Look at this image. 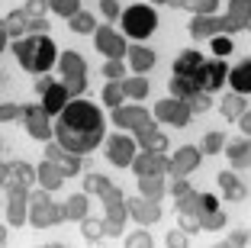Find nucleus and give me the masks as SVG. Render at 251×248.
<instances>
[{
  "label": "nucleus",
  "instance_id": "4",
  "mask_svg": "<svg viewBox=\"0 0 251 248\" xmlns=\"http://www.w3.org/2000/svg\"><path fill=\"white\" fill-rule=\"evenodd\" d=\"M158 26V13L151 7H145V3H135V7L123 10V32L129 39H148L151 32H155Z\"/></svg>",
  "mask_w": 251,
  "mask_h": 248
},
{
  "label": "nucleus",
  "instance_id": "10",
  "mask_svg": "<svg viewBox=\"0 0 251 248\" xmlns=\"http://www.w3.org/2000/svg\"><path fill=\"white\" fill-rule=\"evenodd\" d=\"M49 116H52V113H45V107H42V103H39V107H26L23 119H26V132H29L32 139L49 142V139L55 136V126L49 123Z\"/></svg>",
  "mask_w": 251,
  "mask_h": 248
},
{
  "label": "nucleus",
  "instance_id": "12",
  "mask_svg": "<svg viewBox=\"0 0 251 248\" xmlns=\"http://www.w3.org/2000/svg\"><path fill=\"white\" fill-rule=\"evenodd\" d=\"M94 45H97V52H103L106 58H123V55H129V49H126V39L119 36L113 26H97Z\"/></svg>",
  "mask_w": 251,
  "mask_h": 248
},
{
  "label": "nucleus",
  "instance_id": "30",
  "mask_svg": "<svg viewBox=\"0 0 251 248\" xmlns=\"http://www.w3.org/2000/svg\"><path fill=\"white\" fill-rule=\"evenodd\" d=\"M81 235H84V242H100L106 235V219L100 222V219H81Z\"/></svg>",
  "mask_w": 251,
  "mask_h": 248
},
{
  "label": "nucleus",
  "instance_id": "25",
  "mask_svg": "<svg viewBox=\"0 0 251 248\" xmlns=\"http://www.w3.org/2000/svg\"><path fill=\"white\" fill-rule=\"evenodd\" d=\"M139 190L142 197H151V200H161L168 184H164V174H148V177H139Z\"/></svg>",
  "mask_w": 251,
  "mask_h": 248
},
{
  "label": "nucleus",
  "instance_id": "19",
  "mask_svg": "<svg viewBox=\"0 0 251 248\" xmlns=\"http://www.w3.org/2000/svg\"><path fill=\"white\" fill-rule=\"evenodd\" d=\"M39 187H45V190H55V187H61V184H65V171L58 168V161H49L45 158L42 165H39Z\"/></svg>",
  "mask_w": 251,
  "mask_h": 248
},
{
  "label": "nucleus",
  "instance_id": "53",
  "mask_svg": "<svg viewBox=\"0 0 251 248\" xmlns=\"http://www.w3.org/2000/svg\"><path fill=\"white\" fill-rule=\"evenodd\" d=\"M168 190H171V193H174V197H184V193H190V184H187L184 177H174Z\"/></svg>",
  "mask_w": 251,
  "mask_h": 248
},
{
  "label": "nucleus",
  "instance_id": "58",
  "mask_svg": "<svg viewBox=\"0 0 251 248\" xmlns=\"http://www.w3.org/2000/svg\"><path fill=\"white\" fill-rule=\"evenodd\" d=\"M168 7H187V0H171Z\"/></svg>",
  "mask_w": 251,
  "mask_h": 248
},
{
  "label": "nucleus",
  "instance_id": "2",
  "mask_svg": "<svg viewBox=\"0 0 251 248\" xmlns=\"http://www.w3.org/2000/svg\"><path fill=\"white\" fill-rule=\"evenodd\" d=\"M13 55H16V61L32 74H45L58 61L55 42L45 36V32H32L29 39H13Z\"/></svg>",
  "mask_w": 251,
  "mask_h": 248
},
{
  "label": "nucleus",
  "instance_id": "23",
  "mask_svg": "<svg viewBox=\"0 0 251 248\" xmlns=\"http://www.w3.org/2000/svg\"><path fill=\"white\" fill-rule=\"evenodd\" d=\"M226 155H229V161L235 168H251V142H245V139L229 142V145H226Z\"/></svg>",
  "mask_w": 251,
  "mask_h": 248
},
{
  "label": "nucleus",
  "instance_id": "46",
  "mask_svg": "<svg viewBox=\"0 0 251 248\" xmlns=\"http://www.w3.org/2000/svg\"><path fill=\"white\" fill-rule=\"evenodd\" d=\"M155 132H158V126L151 123V116H145L139 126H135V139H139V142H145L148 136H155Z\"/></svg>",
  "mask_w": 251,
  "mask_h": 248
},
{
  "label": "nucleus",
  "instance_id": "21",
  "mask_svg": "<svg viewBox=\"0 0 251 248\" xmlns=\"http://www.w3.org/2000/svg\"><path fill=\"white\" fill-rule=\"evenodd\" d=\"M145 116H148V113L142 107H116V110H113V123H116L119 129H135Z\"/></svg>",
  "mask_w": 251,
  "mask_h": 248
},
{
  "label": "nucleus",
  "instance_id": "5",
  "mask_svg": "<svg viewBox=\"0 0 251 248\" xmlns=\"http://www.w3.org/2000/svg\"><path fill=\"white\" fill-rule=\"evenodd\" d=\"M58 71H61V84L68 87V94L81 97L84 87H87V65H84V58L77 55V52H65L58 58Z\"/></svg>",
  "mask_w": 251,
  "mask_h": 248
},
{
  "label": "nucleus",
  "instance_id": "14",
  "mask_svg": "<svg viewBox=\"0 0 251 248\" xmlns=\"http://www.w3.org/2000/svg\"><path fill=\"white\" fill-rule=\"evenodd\" d=\"M26 219H29V190L7 187V222L23 226Z\"/></svg>",
  "mask_w": 251,
  "mask_h": 248
},
{
  "label": "nucleus",
  "instance_id": "51",
  "mask_svg": "<svg viewBox=\"0 0 251 248\" xmlns=\"http://www.w3.org/2000/svg\"><path fill=\"white\" fill-rule=\"evenodd\" d=\"M180 229H184V232H197V229H203V226H200L197 216H190V213H180Z\"/></svg>",
  "mask_w": 251,
  "mask_h": 248
},
{
  "label": "nucleus",
  "instance_id": "15",
  "mask_svg": "<svg viewBox=\"0 0 251 248\" xmlns=\"http://www.w3.org/2000/svg\"><path fill=\"white\" fill-rule=\"evenodd\" d=\"M129 216L139 222V226H151V222H158L161 219V206H158V200H151V197H135V200H129Z\"/></svg>",
  "mask_w": 251,
  "mask_h": 248
},
{
  "label": "nucleus",
  "instance_id": "43",
  "mask_svg": "<svg viewBox=\"0 0 251 248\" xmlns=\"http://www.w3.org/2000/svg\"><path fill=\"white\" fill-rule=\"evenodd\" d=\"M213 52H216V58H226L232 52V39L226 36V32H219V36H213Z\"/></svg>",
  "mask_w": 251,
  "mask_h": 248
},
{
  "label": "nucleus",
  "instance_id": "54",
  "mask_svg": "<svg viewBox=\"0 0 251 248\" xmlns=\"http://www.w3.org/2000/svg\"><path fill=\"white\" fill-rule=\"evenodd\" d=\"M180 232H184V229H180ZM180 232H168L164 245L168 248H187V235H180Z\"/></svg>",
  "mask_w": 251,
  "mask_h": 248
},
{
  "label": "nucleus",
  "instance_id": "13",
  "mask_svg": "<svg viewBox=\"0 0 251 248\" xmlns=\"http://www.w3.org/2000/svg\"><path fill=\"white\" fill-rule=\"evenodd\" d=\"M106 158H110L113 168H132L135 161V142L129 136H113L106 142Z\"/></svg>",
  "mask_w": 251,
  "mask_h": 248
},
{
  "label": "nucleus",
  "instance_id": "7",
  "mask_svg": "<svg viewBox=\"0 0 251 248\" xmlns=\"http://www.w3.org/2000/svg\"><path fill=\"white\" fill-rule=\"evenodd\" d=\"M190 113H193L190 100H180V97H164V100L155 103V119L171 123V126H187Z\"/></svg>",
  "mask_w": 251,
  "mask_h": 248
},
{
  "label": "nucleus",
  "instance_id": "57",
  "mask_svg": "<svg viewBox=\"0 0 251 248\" xmlns=\"http://www.w3.org/2000/svg\"><path fill=\"white\" fill-rule=\"evenodd\" d=\"M238 126H242L245 136H251V110H245L242 116H238Z\"/></svg>",
  "mask_w": 251,
  "mask_h": 248
},
{
  "label": "nucleus",
  "instance_id": "27",
  "mask_svg": "<svg viewBox=\"0 0 251 248\" xmlns=\"http://www.w3.org/2000/svg\"><path fill=\"white\" fill-rule=\"evenodd\" d=\"M197 219H200V226H203V229H222V226H226V213H222L219 206H200Z\"/></svg>",
  "mask_w": 251,
  "mask_h": 248
},
{
  "label": "nucleus",
  "instance_id": "33",
  "mask_svg": "<svg viewBox=\"0 0 251 248\" xmlns=\"http://www.w3.org/2000/svg\"><path fill=\"white\" fill-rule=\"evenodd\" d=\"M200 203H203V193L190 190V193L177 197V213H190V216H197V213H200Z\"/></svg>",
  "mask_w": 251,
  "mask_h": 248
},
{
  "label": "nucleus",
  "instance_id": "52",
  "mask_svg": "<svg viewBox=\"0 0 251 248\" xmlns=\"http://www.w3.org/2000/svg\"><path fill=\"white\" fill-rule=\"evenodd\" d=\"M26 110H20V107H13V103H3V110H0V119L3 123H10V119H16V116H23Z\"/></svg>",
  "mask_w": 251,
  "mask_h": 248
},
{
  "label": "nucleus",
  "instance_id": "40",
  "mask_svg": "<svg viewBox=\"0 0 251 248\" xmlns=\"http://www.w3.org/2000/svg\"><path fill=\"white\" fill-rule=\"evenodd\" d=\"M103 74H106L110 81H123V78H126V65H123V58H106Z\"/></svg>",
  "mask_w": 251,
  "mask_h": 248
},
{
  "label": "nucleus",
  "instance_id": "28",
  "mask_svg": "<svg viewBox=\"0 0 251 248\" xmlns=\"http://www.w3.org/2000/svg\"><path fill=\"white\" fill-rule=\"evenodd\" d=\"M200 65H203V55L190 49V52H184V55L174 61V74H197Z\"/></svg>",
  "mask_w": 251,
  "mask_h": 248
},
{
  "label": "nucleus",
  "instance_id": "24",
  "mask_svg": "<svg viewBox=\"0 0 251 248\" xmlns=\"http://www.w3.org/2000/svg\"><path fill=\"white\" fill-rule=\"evenodd\" d=\"M216 181H219V190L226 193V200H245V184L238 181L232 171H222Z\"/></svg>",
  "mask_w": 251,
  "mask_h": 248
},
{
  "label": "nucleus",
  "instance_id": "56",
  "mask_svg": "<svg viewBox=\"0 0 251 248\" xmlns=\"http://www.w3.org/2000/svg\"><path fill=\"white\" fill-rule=\"evenodd\" d=\"M55 84H58V78H36V94L42 97L45 90H49V87H55Z\"/></svg>",
  "mask_w": 251,
  "mask_h": 248
},
{
  "label": "nucleus",
  "instance_id": "38",
  "mask_svg": "<svg viewBox=\"0 0 251 248\" xmlns=\"http://www.w3.org/2000/svg\"><path fill=\"white\" fill-rule=\"evenodd\" d=\"M58 168L65 171L68 177H71V174H77V171H81V158H77L74 152H68V148H65V152H61V158H58Z\"/></svg>",
  "mask_w": 251,
  "mask_h": 248
},
{
  "label": "nucleus",
  "instance_id": "17",
  "mask_svg": "<svg viewBox=\"0 0 251 248\" xmlns=\"http://www.w3.org/2000/svg\"><path fill=\"white\" fill-rule=\"evenodd\" d=\"M222 32V16H213V13H193L190 20V36L193 39H213Z\"/></svg>",
  "mask_w": 251,
  "mask_h": 248
},
{
  "label": "nucleus",
  "instance_id": "31",
  "mask_svg": "<svg viewBox=\"0 0 251 248\" xmlns=\"http://www.w3.org/2000/svg\"><path fill=\"white\" fill-rule=\"evenodd\" d=\"M219 110H222V116H226V119H238L245 113V94H229L226 100L219 103Z\"/></svg>",
  "mask_w": 251,
  "mask_h": 248
},
{
  "label": "nucleus",
  "instance_id": "6",
  "mask_svg": "<svg viewBox=\"0 0 251 248\" xmlns=\"http://www.w3.org/2000/svg\"><path fill=\"white\" fill-rule=\"evenodd\" d=\"M103 203H106V232L110 235L123 232V222H126V216H129V200L123 197V190L110 187L103 193Z\"/></svg>",
  "mask_w": 251,
  "mask_h": 248
},
{
  "label": "nucleus",
  "instance_id": "42",
  "mask_svg": "<svg viewBox=\"0 0 251 248\" xmlns=\"http://www.w3.org/2000/svg\"><path fill=\"white\" fill-rule=\"evenodd\" d=\"M187 100H190L193 113H206V110L213 107V100H209V94H206V90H197V94H193V97H187Z\"/></svg>",
  "mask_w": 251,
  "mask_h": 248
},
{
  "label": "nucleus",
  "instance_id": "11",
  "mask_svg": "<svg viewBox=\"0 0 251 248\" xmlns=\"http://www.w3.org/2000/svg\"><path fill=\"white\" fill-rule=\"evenodd\" d=\"M132 171H135V177L168 174L171 171V158L164 152H148V148H142V155H135V161H132Z\"/></svg>",
  "mask_w": 251,
  "mask_h": 248
},
{
  "label": "nucleus",
  "instance_id": "34",
  "mask_svg": "<svg viewBox=\"0 0 251 248\" xmlns=\"http://www.w3.org/2000/svg\"><path fill=\"white\" fill-rule=\"evenodd\" d=\"M229 16L238 20L248 29V16H251V0H229Z\"/></svg>",
  "mask_w": 251,
  "mask_h": 248
},
{
  "label": "nucleus",
  "instance_id": "26",
  "mask_svg": "<svg viewBox=\"0 0 251 248\" xmlns=\"http://www.w3.org/2000/svg\"><path fill=\"white\" fill-rule=\"evenodd\" d=\"M129 65H132V71H148V68L155 65V52L145 49V45H135V49H129Z\"/></svg>",
  "mask_w": 251,
  "mask_h": 248
},
{
  "label": "nucleus",
  "instance_id": "8",
  "mask_svg": "<svg viewBox=\"0 0 251 248\" xmlns=\"http://www.w3.org/2000/svg\"><path fill=\"white\" fill-rule=\"evenodd\" d=\"M0 177H3V187H23L29 190L32 184H39V171L26 161H3L0 168Z\"/></svg>",
  "mask_w": 251,
  "mask_h": 248
},
{
  "label": "nucleus",
  "instance_id": "50",
  "mask_svg": "<svg viewBox=\"0 0 251 248\" xmlns=\"http://www.w3.org/2000/svg\"><path fill=\"white\" fill-rule=\"evenodd\" d=\"M242 245H251V235L248 232H232L226 239V248H242Z\"/></svg>",
  "mask_w": 251,
  "mask_h": 248
},
{
  "label": "nucleus",
  "instance_id": "37",
  "mask_svg": "<svg viewBox=\"0 0 251 248\" xmlns=\"http://www.w3.org/2000/svg\"><path fill=\"white\" fill-rule=\"evenodd\" d=\"M123 97H126V90H123V81H110V84L103 87V103H110L113 110H116L119 103H123Z\"/></svg>",
  "mask_w": 251,
  "mask_h": 248
},
{
  "label": "nucleus",
  "instance_id": "35",
  "mask_svg": "<svg viewBox=\"0 0 251 248\" xmlns=\"http://www.w3.org/2000/svg\"><path fill=\"white\" fill-rule=\"evenodd\" d=\"M123 90H126V97L142 100V97L148 94V81L145 78H123Z\"/></svg>",
  "mask_w": 251,
  "mask_h": 248
},
{
  "label": "nucleus",
  "instance_id": "20",
  "mask_svg": "<svg viewBox=\"0 0 251 248\" xmlns=\"http://www.w3.org/2000/svg\"><path fill=\"white\" fill-rule=\"evenodd\" d=\"M32 23H36V16H29L26 10H16V13H7L3 16V36H20V32L29 29L32 32Z\"/></svg>",
  "mask_w": 251,
  "mask_h": 248
},
{
  "label": "nucleus",
  "instance_id": "18",
  "mask_svg": "<svg viewBox=\"0 0 251 248\" xmlns=\"http://www.w3.org/2000/svg\"><path fill=\"white\" fill-rule=\"evenodd\" d=\"M39 103H42V107H45V113H52V116H55V113H61V110H65L68 103H71V94H68V87L61 84V78H58V84H55V87H49V90H45Z\"/></svg>",
  "mask_w": 251,
  "mask_h": 248
},
{
  "label": "nucleus",
  "instance_id": "48",
  "mask_svg": "<svg viewBox=\"0 0 251 248\" xmlns=\"http://www.w3.org/2000/svg\"><path fill=\"white\" fill-rule=\"evenodd\" d=\"M100 10H103L106 20H116V16H123V10H119V0H100Z\"/></svg>",
  "mask_w": 251,
  "mask_h": 248
},
{
  "label": "nucleus",
  "instance_id": "32",
  "mask_svg": "<svg viewBox=\"0 0 251 248\" xmlns=\"http://www.w3.org/2000/svg\"><path fill=\"white\" fill-rule=\"evenodd\" d=\"M68 23H71V29H74V32H81V36H90V32H97L94 16H90V13H84V10H77V13H74Z\"/></svg>",
  "mask_w": 251,
  "mask_h": 248
},
{
  "label": "nucleus",
  "instance_id": "55",
  "mask_svg": "<svg viewBox=\"0 0 251 248\" xmlns=\"http://www.w3.org/2000/svg\"><path fill=\"white\" fill-rule=\"evenodd\" d=\"M238 29H245V26H242L238 20H232L229 13L222 16V32H226V36H232V32H238Z\"/></svg>",
  "mask_w": 251,
  "mask_h": 248
},
{
  "label": "nucleus",
  "instance_id": "60",
  "mask_svg": "<svg viewBox=\"0 0 251 248\" xmlns=\"http://www.w3.org/2000/svg\"><path fill=\"white\" fill-rule=\"evenodd\" d=\"M248 29H251V16H248Z\"/></svg>",
  "mask_w": 251,
  "mask_h": 248
},
{
  "label": "nucleus",
  "instance_id": "59",
  "mask_svg": "<svg viewBox=\"0 0 251 248\" xmlns=\"http://www.w3.org/2000/svg\"><path fill=\"white\" fill-rule=\"evenodd\" d=\"M151 3H171V0H151Z\"/></svg>",
  "mask_w": 251,
  "mask_h": 248
},
{
  "label": "nucleus",
  "instance_id": "22",
  "mask_svg": "<svg viewBox=\"0 0 251 248\" xmlns=\"http://www.w3.org/2000/svg\"><path fill=\"white\" fill-rule=\"evenodd\" d=\"M229 84L235 87V94H251V58L238 61L229 71Z\"/></svg>",
  "mask_w": 251,
  "mask_h": 248
},
{
  "label": "nucleus",
  "instance_id": "36",
  "mask_svg": "<svg viewBox=\"0 0 251 248\" xmlns=\"http://www.w3.org/2000/svg\"><path fill=\"white\" fill-rule=\"evenodd\" d=\"M110 187H113V184L106 181L103 174H87V177H84V190H87V193H97V197H103Z\"/></svg>",
  "mask_w": 251,
  "mask_h": 248
},
{
  "label": "nucleus",
  "instance_id": "29",
  "mask_svg": "<svg viewBox=\"0 0 251 248\" xmlns=\"http://www.w3.org/2000/svg\"><path fill=\"white\" fill-rule=\"evenodd\" d=\"M65 216L68 219H87V190L84 193H74V197H68V203H65Z\"/></svg>",
  "mask_w": 251,
  "mask_h": 248
},
{
  "label": "nucleus",
  "instance_id": "49",
  "mask_svg": "<svg viewBox=\"0 0 251 248\" xmlns=\"http://www.w3.org/2000/svg\"><path fill=\"white\" fill-rule=\"evenodd\" d=\"M126 245H129V248H148V245H151V235H148V232H135V235L126 239Z\"/></svg>",
  "mask_w": 251,
  "mask_h": 248
},
{
  "label": "nucleus",
  "instance_id": "41",
  "mask_svg": "<svg viewBox=\"0 0 251 248\" xmlns=\"http://www.w3.org/2000/svg\"><path fill=\"white\" fill-rule=\"evenodd\" d=\"M142 148H148V152H168V136H164V132H155V136H148V139L142 142Z\"/></svg>",
  "mask_w": 251,
  "mask_h": 248
},
{
  "label": "nucleus",
  "instance_id": "3",
  "mask_svg": "<svg viewBox=\"0 0 251 248\" xmlns=\"http://www.w3.org/2000/svg\"><path fill=\"white\" fill-rule=\"evenodd\" d=\"M65 216V203H52L49 200V190L39 187L29 193V222L36 229H49V226H58Z\"/></svg>",
  "mask_w": 251,
  "mask_h": 248
},
{
  "label": "nucleus",
  "instance_id": "47",
  "mask_svg": "<svg viewBox=\"0 0 251 248\" xmlns=\"http://www.w3.org/2000/svg\"><path fill=\"white\" fill-rule=\"evenodd\" d=\"M216 3H219V0H187V10H190V13H213Z\"/></svg>",
  "mask_w": 251,
  "mask_h": 248
},
{
  "label": "nucleus",
  "instance_id": "39",
  "mask_svg": "<svg viewBox=\"0 0 251 248\" xmlns=\"http://www.w3.org/2000/svg\"><path fill=\"white\" fill-rule=\"evenodd\" d=\"M52 10L58 16H65V20H71V16L81 10V0H52Z\"/></svg>",
  "mask_w": 251,
  "mask_h": 248
},
{
  "label": "nucleus",
  "instance_id": "1",
  "mask_svg": "<svg viewBox=\"0 0 251 248\" xmlns=\"http://www.w3.org/2000/svg\"><path fill=\"white\" fill-rule=\"evenodd\" d=\"M55 139L74 155H87L103 142V113L90 100L74 97L65 110L58 113L55 123Z\"/></svg>",
  "mask_w": 251,
  "mask_h": 248
},
{
  "label": "nucleus",
  "instance_id": "9",
  "mask_svg": "<svg viewBox=\"0 0 251 248\" xmlns=\"http://www.w3.org/2000/svg\"><path fill=\"white\" fill-rule=\"evenodd\" d=\"M229 71H232V68L226 65V61L216 58V61H203V65H200V71L193 74V78L200 81V87L206 90V94H213V90H219L222 84L229 81Z\"/></svg>",
  "mask_w": 251,
  "mask_h": 248
},
{
  "label": "nucleus",
  "instance_id": "16",
  "mask_svg": "<svg viewBox=\"0 0 251 248\" xmlns=\"http://www.w3.org/2000/svg\"><path fill=\"white\" fill-rule=\"evenodd\" d=\"M197 168H200V148L184 145V148H177V152L171 155V171H168V174L171 177H187L190 171H197Z\"/></svg>",
  "mask_w": 251,
  "mask_h": 248
},
{
  "label": "nucleus",
  "instance_id": "45",
  "mask_svg": "<svg viewBox=\"0 0 251 248\" xmlns=\"http://www.w3.org/2000/svg\"><path fill=\"white\" fill-rule=\"evenodd\" d=\"M222 145H226V136L222 132H209L206 139H203V152H209V155H216Z\"/></svg>",
  "mask_w": 251,
  "mask_h": 248
},
{
  "label": "nucleus",
  "instance_id": "44",
  "mask_svg": "<svg viewBox=\"0 0 251 248\" xmlns=\"http://www.w3.org/2000/svg\"><path fill=\"white\" fill-rule=\"evenodd\" d=\"M23 10H26L29 16H36V20H42L45 10H52V0H26V7H23Z\"/></svg>",
  "mask_w": 251,
  "mask_h": 248
}]
</instances>
